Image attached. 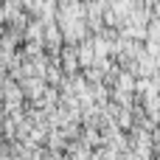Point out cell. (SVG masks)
<instances>
[{"label":"cell","instance_id":"cell-1","mask_svg":"<svg viewBox=\"0 0 160 160\" xmlns=\"http://www.w3.org/2000/svg\"><path fill=\"white\" fill-rule=\"evenodd\" d=\"M62 59H65L62 70H65L68 76H76V70H79V62H76V48H73V45H70V48H62Z\"/></svg>","mask_w":160,"mask_h":160}]
</instances>
